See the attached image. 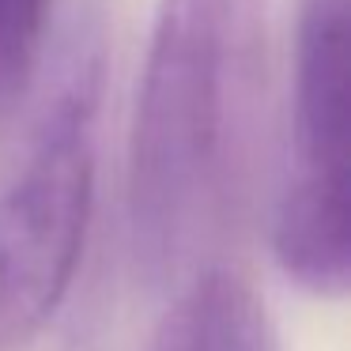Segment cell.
<instances>
[{
	"instance_id": "2",
	"label": "cell",
	"mask_w": 351,
	"mask_h": 351,
	"mask_svg": "<svg viewBox=\"0 0 351 351\" xmlns=\"http://www.w3.org/2000/svg\"><path fill=\"white\" fill-rule=\"evenodd\" d=\"M102 49L80 34L42 102L19 170L0 189V351H27L76 280L95 212Z\"/></svg>"
},
{
	"instance_id": "4",
	"label": "cell",
	"mask_w": 351,
	"mask_h": 351,
	"mask_svg": "<svg viewBox=\"0 0 351 351\" xmlns=\"http://www.w3.org/2000/svg\"><path fill=\"white\" fill-rule=\"evenodd\" d=\"M152 351H276V332L242 276L208 268L170 306Z\"/></svg>"
},
{
	"instance_id": "1",
	"label": "cell",
	"mask_w": 351,
	"mask_h": 351,
	"mask_svg": "<svg viewBox=\"0 0 351 351\" xmlns=\"http://www.w3.org/2000/svg\"><path fill=\"white\" fill-rule=\"evenodd\" d=\"M265 0H159L129 136V238L152 280L178 272L245 170Z\"/></svg>"
},
{
	"instance_id": "5",
	"label": "cell",
	"mask_w": 351,
	"mask_h": 351,
	"mask_svg": "<svg viewBox=\"0 0 351 351\" xmlns=\"http://www.w3.org/2000/svg\"><path fill=\"white\" fill-rule=\"evenodd\" d=\"M53 0H0V125L27 102L46 49Z\"/></svg>"
},
{
	"instance_id": "3",
	"label": "cell",
	"mask_w": 351,
	"mask_h": 351,
	"mask_svg": "<svg viewBox=\"0 0 351 351\" xmlns=\"http://www.w3.org/2000/svg\"><path fill=\"white\" fill-rule=\"evenodd\" d=\"M351 16L348 0H298L291 167L272 215V257L317 298L351 280Z\"/></svg>"
}]
</instances>
